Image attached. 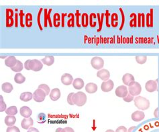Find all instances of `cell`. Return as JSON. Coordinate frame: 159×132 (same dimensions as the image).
<instances>
[{"label": "cell", "mask_w": 159, "mask_h": 132, "mask_svg": "<svg viewBox=\"0 0 159 132\" xmlns=\"http://www.w3.org/2000/svg\"><path fill=\"white\" fill-rule=\"evenodd\" d=\"M134 132H159V120H153L144 123Z\"/></svg>", "instance_id": "cell-1"}, {"label": "cell", "mask_w": 159, "mask_h": 132, "mask_svg": "<svg viewBox=\"0 0 159 132\" xmlns=\"http://www.w3.org/2000/svg\"><path fill=\"white\" fill-rule=\"evenodd\" d=\"M134 105L138 109L141 110H146L150 107V102L145 98L142 96H138L134 99Z\"/></svg>", "instance_id": "cell-2"}, {"label": "cell", "mask_w": 159, "mask_h": 132, "mask_svg": "<svg viewBox=\"0 0 159 132\" xmlns=\"http://www.w3.org/2000/svg\"><path fill=\"white\" fill-rule=\"evenodd\" d=\"M72 100L74 104L79 107H81L85 104L87 102V95L85 93L79 91L73 95Z\"/></svg>", "instance_id": "cell-3"}, {"label": "cell", "mask_w": 159, "mask_h": 132, "mask_svg": "<svg viewBox=\"0 0 159 132\" xmlns=\"http://www.w3.org/2000/svg\"><path fill=\"white\" fill-rule=\"evenodd\" d=\"M128 91L130 94L133 96L138 95L141 93V91H142V87H141L138 82L133 81L132 83L128 85Z\"/></svg>", "instance_id": "cell-4"}, {"label": "cell", "mask_w": 159, "mask_h": 132, "mask_svg": "<svg viewBox=\"0 0 159 132\" xmlns=\"http://www.w3.org/2000/svg\"><path fill=\"white\" fill-rule=\"evenodd\" d=\"M91 64L94 69L100 70L104 66V61L101 57L95 56L91 59Z\"/></svg>", "instance_id": "cell-5"}, {"label": "cell", "mask_w": 159, "mask_h": 132, "mask_svg": "<svg viewBox=\"0 0 159 132\" xmlns=\"http://www.w3.org/2000/svg\"><path fill=\"white\" fill-rule=\"evenodd\" d=\"M46 95H47V94H46L45 91L43 90L38 88L37 90L34 92L33 98L35 102L40 103V102H42L44 100Z\"/></svg>", "instance_id": "cell-6"}, {"label": "cell", "mask_w": 159, "mask_h": 132, "mask_svg": "<svg viewBox=\"0 0 159 132\" xmlns=\"http://www.w3.org/2000/svg\"><path fill=\"white\" fill-rule=\"evenodd\" d=\"M29 67L30 70L34 71H39L43 67V64L38 59H32L30 60Z\"/></svg>", "instance_id": "cell-7"}, {"label": "cell", "mask_w": 159, "mask_h": 132, "mask_svg": "<svg viewBox=\"0 0 159 132\" xmlns=\"http://www.w3.org/2000/svg\"><path fill=\"white\" fill-rule=\"evenodd\" d=\"M115 94L118 97L123 98L128 94V90L125 85H119V87L116 88Z\"/></svg>", "instance_id": "cell-8"}, {"label": "cell", "mask_w": 159, "mask_h": 132, "mask_svg": "<svg viewBox=\"0 0 159 132\" xmlns=\"http://www.w3.org/2000/svg\"><path fill=\"white\" fill-rule=\"evenodd\" d=\"M114 87V81H113L112 80H109L106 81H104L101 85V90L104 92H109L112 91Z\"/></svg>", "instance_id": "cell-9"}, {"label": "cell", "mask_w": 159, "mask_h": 132, "mask_svg": "<svg viewBox=\"0 0 159 132\" xmlns=\"http://www.w3.org/2000/svg\"><path fill=\"white\" fill-rule=\"evenodd\" d=\"M145 88L147 91L150 93L157 91L158 89V84L157 81H154V80L148 81L146 83Z\"/></svg>", "instance_id": "cell-10"}, {"label": "cell", "mask_w": 159, "mask_h": 132, "mask_svg": "<svg viewBox=\"0 0 159 132\" xmlns=\"http://www.w3.org/2000/svg\"><path fill=\"white\" fill-rule=\"evenodd\" d=\"M97 76L99 78H100L101 80L106 81L109 80V77H110V73H109V71L107 70L102 69L100 70L97 73Z\"/></svg>", "instance_id": "cell-11"}, {"label": "cell", "mask_w": 159, "mask_h": 132, "mask_svg": "<svg viewBox=\"0 0 159 132\" xmlns=\"http://www.w3.org/2000/svg\"><path fill=\"white\" fill-rule=\"evenodd\" d=\"M144 117H145V114L143 112H140V111H136L134 112L132 114V119L133 121L136 122H140L144 119Z\"/></svg>", "instance_id": "cell-12"}, {"label": "cell", "mask_w": 159, "mask_h": 132, "mask_svg": "<svg viewBox=\"0 0 159 132\" xmlns=\"http://www.w3.org/2000/svg\"><path fill=\"white\" fill-rule=\"evenodd\" d=\"M20 112L21 116L24 117V118H30V116L32 114V112L30 108H28L27 106H23L20 108Z\"/></svg>", "instance_id": "cell-13"}, {"label": "cell", "mask_w": 159, "mask_h": 132, "mask_svg": "<svg viewBox=\"0 0 159 132\" xmlns=\"http://www.w3.org/2000/svg\"><path fill=\"white\" fill-rule=\"evenodd\" d=\"M17 60L14 56H9L5 60V64L6 66H8L10 68L15 67L17 65Z\"/></svg>", "instance_id": "cell-14"}, {"label": "cell", "mask_w": 159, "mask_h": 132, "mask_svg": "<svg viewBox=\"0 0 159 132\" xmlns=\"http://www.w3.org/2000/svg\"><path fill=\"white\" fill-rule=\"evenodd\" d=\"M73 77L69 73H65L61 76V82L65 85H69L72 84Z\"/></svg>", "instance_id": "cell-15"}, {"label": "cell", "mask_w": 159, "mask_h": 132, "mask_svg": "<svg viewBox=\"0 0 159 132\" xmlns=\"http://www.w3.org/2000/svg\"><path fill=\"white\" fill-rule=\"evenodd\" d=\"M33 123V120L32 117H30V118H24L22 122H21V126L24 130H28L32 126Z\"/></svg>", "instance_id": "cell-16"}, {"label": "cell", "mask_w": 159, "mask_h": 132, "mask_svg": "<svg viewBox=\"0 0 159 132\" xmlns=\"http://www.w3.org/2000/svg\"><path fill=\"white\" fill-rule=\"evenodd\" d=\"M61 98V91L58 88H55L52 90L50 93V98L52 101H57Z\"/></svg>", "instance_id": "cell-17"}, {"label": "cell", "mask_w": 159, "mask_h": 132, "mask_svg": "<svg viewBox=\"0 0 159 132\" xmlns=\"http://www.w3.org/2000/svg\"><path fill=\"white\" fill-rule=\"evenodd\" d=\"M134 80H135L134 77L130 73H126L123 75L122 77L123 83L126 85H129L130 84L132 83L133 81H135Z\"/></svg>", "instance_id": "cell-18"}, {"label": "cell", "mask_w": 159, "mask_h": 132, "mask_svg": "<svg viewBox=\"0 0 159 132\" xmlns=\"http://www.w3.org/2000/svg\"><path fill=\"white\" fill-rule=\"evenodd\" d=\"M73 85L75 90H81L84 87V81L82 79H81V78H76L73 81Z\"/></svg>", "instance_id": "cell-19"}, {"label": "cell", "mask_w": 159, "mask_h": 132, "mask_svg": "<svg viewBox=\"0 0 159 132\" xmlns=\"http://www.w3.org/2000/svg\"><path fill=\"white\" fill-rule=\"evenodd\" d=\"M85 90L89 94H94L97 91V85L94 83H89L86 85Z\"/></svg>", "instance_id": "cell-20"}, {"label": "cell", "mask_w": 159, "mask_h": 132, "mask_svg": "<svg viewBox=\"0 0 159 132\" xmlns=\"http://www.w3.org/2000/svg\"><path fill=\"white\" fill-rule=\"evenodd\" d=\"M16 122V118L14 116H7L5 118V123L8 127L13 126Z\"/></svg>", "instance_id": "cell-21"}, {"label": "cell", "mask_w": 159, "mask_h": 132, "mask_svg": "<svg viewBox=\"0 0 159 132\" xmlns=\"http://www.w3.org/2000/svg\"><path fill=\"white\" fill-rule=\"evenodd\" d=\"M33 98V94L31 92H24L20 95V99L24 102L30 101Z\"/></svg>", "instance_id": "cell-22"}, {"label": "cell", "mask_w": 159, "mask_h": 132, "mask_svg": "<svg viewBox=\"0 0 159 132\" xmlns=\"http://www.w3.org/2000/svg\"><path fill=\"white\" fill-rule=\"evenodd\" d=\"M42 62L45 65H47L48 66H52L53 63L55 62V58L53 56H46L43 59H42Z\"/></svg>", "instance_id": "cell-23"}, {"label": "cell", "mask_w": 159, "mask_h": 132, "mask_svg": "<svg viewBox=\"0 0 159 132\" xmlns=\"http://www.w3.org/2000/svg\"><path fill=\"white\" fill-rule=\"evenodd\" d=\"M14 81H15V82L17 84H22L26 81V78L22 73H17L15 75V76H14Z\"/></svg>", "instance_id": "cell-24"}, {"label": "cell", "mask_w": 159, "mask_h": 132, "mask_svg": "<svg viewBox=\"0 0 159 132\" xmlns=\"http://www.w3.org/2000/svg\"><path fill=\"white\" fill-rule=\"evenodd\" d=\"M2 90L6 93H10V92H12V91L13 90V86L10 83L6 82V83H3L2 84Z\"/></svg>", "instance_id": "cell-25"}, {"label": "cell", "mask_w": 159, "mask_h": 132, "mask_svg": "<svg viewBox=\"0 0 159 132\" xmlns=\"http://www.w3.org/2000/svg\"><path fill=\"white\" fill-rule=\"evenodd\" d=\"M6 113L8 116H15L17 113L16 106H11L6 110Z\"/></svg>", "instance_id": "cell-26"}, {"label": "cell", "mask_w": 159, "mask_h": 132, "mask_svg": "<svg viewBox=\"0 0 159 132\" xmlns=\"http://www.w3.org/2000/svg\"><path fill=\"white\" fill-rule=\"evenodd\" d=\"M11 70L13 71H15V72H20V71H22L23 70V63H22V62H20V60H17V65L11 68Z\"/></svg>", "instance_id": "cell-27"}, {"label": "cell", "mask_w": 159, "mask_h": 132, "mask_svg": "<svg viewBox=\"0 0 159 132\" xmlns=\"http://www.w3.org/2000/svg\"><path fill=\"white\" fill-rule=\"evenodd\" d=\"M47 120V116L44 113H40L38 116V122L40 123H43Z\"/></svg>", "instance_id": "cell-28"}, {"label": "cell", "mask_w": 159, "mask_h": 132, "mask_svg": "<svg viewBox=\"0 0 159 132\" xmlns=\"http://www.w3.org/2000/svg\"><path fill=\"white\" fill-rule=\"evenodd\" d=\"M147 60V57L146 56H143V55H140V56H136V61L140 63V64H144L145 63Z\"/></svg>", "instance_id": "cell-29"}, {"label": "cell", "mask_w": 159, "mask_h": 132, "mask_svg": "<svg viewBox=\"0 0 159 132\" xmlns=\"http://www.w3.org/2000/svg\"><path fill=\"white\" fill-rule=\"evenodd\" d=\"M38 88L39 89H42V90H43L46 94L48 95L49 94H50V87H48V85H47V84H41V85H39V86H38Z\"/></svg>", "instance_id": "cell-30"}, {"label": "cell", "mask_w": 159, "mask_h": 132, "mask_svg": "<svg viewBox=\"0 0 159 132\" xmlns=\"http://www.w3.org/2000/svg\"><path fill=\"white\" fill-rule=\"evenodd\" d=\"M0 98H1V100H0V112H3V111L6 110V103L3 101V96L1 95H0Z\"/></svg>", "instance_id": "cell-31"}, {"label": "cell", "mask_w": 159, "mask_h": 132, "mask_svg": "<svg viewBox=\"0 0 159 132\" xmlns=\"http://www.w3.org/2000/svg\"><path fill=\"white\" fill-rule=\"evenodd\" d=\"M6 132H20L19 128L16 126H11L7 128Z\"/></svg>", "instance_id": "cell-32"}, {"label": "cell", "mask_w": 159, "mask_h": 132, "mask_svg": "<svg viewBox=\"0 0 159 132\" xmlns=\"http://www.w3.org/2000/svg\"><path fill=\"white\" fill-rule=\"evenodd\" d=\"M74 94H75L74 93H70V94L68 95V97H67V102H68L69 104L70 105H75V104H74V103L73 102V100H72V97H73V95Z\"/></svg>", "instance_id": "cell-33"}, {"label": "cell", "mask_w": 159, "mask_h": 132, "mask_svg": "<svg viewBox=\"0 0 159 132\" xmlns=\"http://www.w3.org/2000/svg\"><path fill=\"white\" fill-rule=\"evenodd\" d=\"M123 100H124V102H128V103L131 102L132 100H134V99L133 95H132L131 94H128L125 98H123Z\"/></svg>", "instance_id": "cell-34"}, {"label": "cell", "mask_w": 159, "mask_h": 132, "mask_svg": "<svg viewBox=\"0 0 159 132\" xmlns=\"http://www.w3.org/2000/svg\"><path fill=\"white\" fill-rule=\"evenodd\" d=\"M115 132H127V128L124 126H119L116 129Z\"/></svg>", "instance_id": "cell-35"}, {"label": "cell", "mask_w": 159, "mask_h": 132, "mask_svg": "<svg viewBox=\"0 0 159 132\" xmlns=\"http://www.w3.org/2000/svg\"><path fill=\"white\" fill-rule=\"evenodd\" d=\"M62 132H75V131H74V130L73 129V128L67 127L63 128Z\"/></svg>", "instance_id": "cell-36"}, {"label": "cell", "mask_w": 159, "mask_h": 132, "mask_svg": "<svg viewBox=\"0 0 159 132\" xmlns=\"http://www.w3.org/2000/svg\"><path fill=\"white\" fill-rule=\"evenodd\" d=\"M30 62V59H28L27 61H26L25 63H24V67H25V69L27 70H30V67H29Z\"/></svg>", "instance_id": "cell-37"}, {"label": "cell", "mask_w": 159, "mask_h": 132, "mask_svg": "<svg viewBox=\"0 0 159 132\" xmlns=\"http://www.w3.org/2000/svg\"><path fill=\"white\" fill-rule=\"evenodd\" d=\"M27 132H39V131H38L36 128H35V127H30V129L28 130Z\"/></svg>", "instance_id": "cell-38"}, {"label": "cell", "mask_w": 159, "mask_h": 132, "mask_svg": "<svg viewBox=\"0 0 159 132\" xmlns=\"http://www.w3.org/2000/svg\"><path fill=\"white\" fill-rule=\"evenodd\" d=\"M154 116L156 117H159V108H157L156 109L154 110Z\"/></svg>", "instance_id": "cell-39"}, {"label": "cell", "mask_w": 159, "mask_h": 132, "mask_svg": "<svg viewBox=\"0 0 159 132\" xmlns=\"http://www.w3.org/2000/svg\"><path fill=\"white\" fill-rule=\"evenodd\" d=\"M62 128H61V127H59V128H57V129L56 130V131H55V132H62Z\"/></svg>", "instance_id": "cell-40"}, {"label": "cell", "mask_w": 159, "mask_h": 132, "mask_svg": "<svg viewBox=\"0 0 159 132\" xmlns=\"http://www.w3.org/2000/svg\"><path fill=\"white\" fill-rule=\"evenodd\" d=\"M135 127H134V126L130 127V129H129V130H128V132H132L134 129H135Z\"/></svg>", "instance_id": "cell-41"}, {"label": "cell", "mask_w": 159, "mask_h": 132, "mask_svg": "<svg viewBox=\"0 0 159 132\" xmlns=\"http://www.w3.org/2000/svg\"><path fill=\"white\" fill-rule=\"evenodd\" d=\"M105 132H114V131L112 130H108L106 131Z\"/></svg>", "instance_id": "cell-42"}]
</instances>
